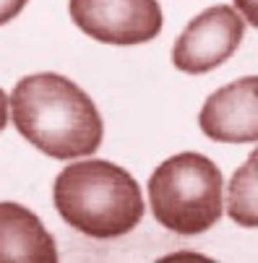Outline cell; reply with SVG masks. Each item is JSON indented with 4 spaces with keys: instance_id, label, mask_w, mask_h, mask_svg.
<instances>
[{
    "instance_id": "4",
    "label": "cell",
    "mask_w": 258,
    "mask_h": 263,
    "mask_svg": "<svg viewBox=\"0 0 258 263\" xmlns=\"http://www.w3.org/2000/svg\"><path fill=\"white\" fill-rule=\"evenodd\" d=\"M70 18L104 45H146L159 36L164 16L157 0H68Z\"/></svg>"
},
{
    "instance_id": "7",
    "label": "cell",
    "mask_w": 258,
    "mask_h": 263,
    "mask_svg": "<svg viewBox=\"0 0 258 263\" xmlns=\"http://www.w3.org/2000/svg\"><path fill=\"white\" fill-rule=\"evenodd\" d=\"M11 260L55 263L58 245L34 211L21 203L3 201L0 203V263Z\"/></svg>"
},
{
    "instance_id": "8",
    "label": "cell",
    "mask_w": 258,
    "mask_h": 263,
    "mask_svg": "<svg viewBox=\"0 0 258 263\" xmlns=\"http://www.w3.org/2000/svg\"><path fill=\"white\" fill-rule=\"evenodd\" d=\"M227 214L240 227H258V148L235 170L227 187Z\"/></svg>"
},
{
    "instance_id": "11",
    "label": "cell",
    "mask_w": 258,
    "mask_h": 263,
    "mask_svg": "<svg viewBox=\"0 0 258 263\" xmlns=\"http://www.w3.org/2000/svg\"><path fill=\"white\" fill-rule=\"evenodd\" d=\"M8 125V94L0 89V130Z\"/></svg>"
},
{
    "instance_id": "3",
    "label": "cell",
    "mask_w": 258,
    "mask_h": 263,
    "mask_svg": "<svg viewBox=\"0 0 258 263\" xmlns=\"http://www.w3.org/2000/svg\"><path fill=\"white\" fill-rule=\"evenodd\" d=\"M225 180L219 167L196 152L164 159L149 177V201L157 221L177 235H201L222 219Z\"/></svg>"
},
{
    "instance_id": "10",
    "label": "cell",
    "mask_w": 258,
    "mask_h": 263,
    "mask_svg": "<svg viewBox=\"0 0 258 263\" xmlns=\"http://www.w3.org/2000/svg\"><path fill=\"white\" fill-rule=\"evenodd\" d=\"M235 3V11L250 24L258 29V0H232Z\"/></svg>"
},
{
    "instance_id": "1",
    "label": "cell",
    "mask_w": 258,
    "mask_h": 263,
    "mask_svg": "<svg viewBox=\"0 0 258 263\" xmlns=\"http://www.w3.org/2000/svg\"><path fill=\"white\" fill-rule=\"evenodd\" d=\"M16 130L52 159L91 157L104 125L91 97L60 73L24 76L8 99Z\"/></svg>"
},
{
    "instance_id": "5",
    "label": "cell",
    "mask_w": 258,
    "mask_h": 263,
    "mask_svg": "<svg viewBox=\"0 0 258 263\" xmlns=\"http://www.w3.org/2000/svg\"><path fill=\"white\" fill-rule=\"evenodd\" d=\"M243 34V16L232 6H211L180 31L172 47V65L191 76L209 73L237 52Z\"/></svg>"
},
{
    "instance_id": "2",
    "label": "cell",
    "mask_w": 258,
    "mask_h": 263,
    "mask_svg": "<svg viewBox=\"0 0 258 263\" xmlns=\"http://www.w3.org/2000/svg\"><path fill=\"white\" fill-rule=\"evenodd\" d=\"M60 219L94 240L128 235L143 219V196L136 177L104 159L68 164L52 187Z\"/></svg>"
},
{
    "instance_id": "9",
    "label": "cell",
    "mask_w": 258,
    "mask_h": 263,
    "mask_svg": "<svg viewBox=\"0 0 258 263\" xmlns=\"http://www.w3.org/2000/svg\"><path fill=\"white\" fill-rule=\"evenodd\" d=\"M26 3H29V0H0V26L8 24V21H13V18L24 11Z\"/></svg>"
},
{
    "instance_id": "6",
    "label": "cell",
    "mask_w": 258,
    "mask_h": 263,
    "mask_svg": "<svg viewBox=\"0 0 258 263\" xmlns=\"http://www.w3.org/2000/svg\"><path fill=\"white\" fill-rule=\"evenodd\" d=\"M201 133L219 143L258 141V76L237 79L214 91L198 115Z\"/></svg>"
}]
</instances>
